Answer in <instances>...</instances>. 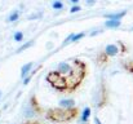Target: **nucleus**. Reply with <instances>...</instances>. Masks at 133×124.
Wrapping results in <instances>:
<instances>
[{
  "instance_id": "f257e3e1",
  "label": "nucleus",
  "mask_w": 133,
  "mask_h": 124,
  "mask_svg": "<svg viewBox=\"0 0 133 124\" xmlns=\"http://www.w3.org/2000/svg\"><path fill=\"white\" fill-rule=\"evenodd\" d=\"M59 74V73H58ZM67 87V93H74L88 75V65L82 60H72V69L69 74H59Z\"/></svg>"
},
{
  "instance_id": "f03ea898",
  "label": "nucleus",
  "mask_w": 133,
  "mask_h": 124,
  "mask_svg": "<svg viewBox=\"0 0 133 124\" xmlns=\"http://www.w3.org/2000/svg\"><path fill=\"white\" fill-rule=\"evenodd\" d=\"M80 115V109L78 106L71 107V109H62V107H52L48 109L45 111V118L52 122V123L57 124H63V123H71L75 119H78V116Z\"/></svg>"
},
{
  "instance_id": "7ed1b4c3",
  "label": "nucleus",
  "mask_w": 133,
  "mask_h": 124,
  "mask_svg": "<svg viewBox=\"0 0 133 124\" xmlns=\"http://www.w3.org/2000/svg\"><path fill=\"white\" fill-rule=\"evenodd\" d=\"M94 106L96 109H103L107 103H109V90H107V85L102 80L101 84L98 85V88L94 92Z\"/></svg>"
},
{
  "instance_id": "20e7f679",
  "label": "nucleus",
  "mask_w": 133,
  "mask_h": 124,
  "mask_svg": "<svg viewBox=\"0 0 133 124\" xmlns=\"http://www.w3.org/2000/svg\"><path fill=\"white\" fill-rule=\"evenodd\" d=\"M30 106H31V109H32V113L34 114H36V115H44L45 111L44 109L42 107V105L39 103V101H38V97L34 94V96H31V98H30Z\"/></svg>"
},
{
  "instance_id": "39448f33",
  "label": "nucleus",
  "mask_w": 133,
  "mask_h": 124,
  "mask_svg": "<svg viewBox=\"0 0 133 124\" xmlns=\"http://www.w3.org/2000/svg\"><path fill=\"white\" fill-rule=\"evenodd\" d=\"M71 69H72V61H61L57 65L56 71L62 74V75H66V74H69L71 71Z\"/></svg>"
},
{
  "instance_id": "423d86ee",
  "label": "nucleus",
  "mask_w": 133,
  "mask_h": 124,
  "mask_svg": "<svg viewBox=\"0 0 133 124\" xmlns=\"http://www.w3.org/2000/svg\"><path fill=\"white\" fill-rule=\"evenodd\" d=\"M125 16H127V10H122V12H115V13H107V14H105V17H106L107 19H112V21H122Z\"/></svg>"
},
{
  "instance_id": "0eeeda50",
  "label": "nucleus",
  "mask_w": 133,
  "mask_h": 124,
  "mask_svg": "<svg viewBox=\"0 0 133 124\" xmlns=\"http://www.w3.org/2000/svg\"><path fill=\"white\" fill-rule=\"evenodd\" d=\"M103 52H105L109 57H115V56L120 52V49H119L118 44H109V45L103 49Z\"/></svg>"
},
{
  "instance_id": "6e6552de",
  "label": "nucleus",
  "mask_w": 133,
  "mask_h": 124,
  "mask_svg": "<svg viewBox=\"0 0 133 124\" xmlns=\"http://www.w3.org/2000/svg\"><path fill=\"white\" fill-rule=\"evenodd\" d=\"M109 58H110V57L102 50V52H99V53L97 54V63H98L99 66H105V65H107Z\"/></svg>"
},
{
  "instance_id": "1a4fd4ad",
  "label": "nucleus",
  "mask_w": 133,
  "mask_h": 124,
  "mask_svg": "<svg viewBox=\"0 0 133 124\" xmlns=\"http://www.w3.org/2000/svg\"><path fill=\"white\" fill-rule=\"evenodd\" d=\"M32 66H34V63H32V62H27V63H25V65L22 66V69H21V76H22L23 79H25V78H27V76L30 75Z\"/></svg>"
},
{
  "instance_id": "9d476101",
  "label": "nucleus",
  "mask_w": 133,
  "mask_h": 124,
  "mask_svg": "<svg viewBox=\"0 0 133 124\" xmlns=\"http://www.w3.org/2000/svg\"><path fill=\"white\" fill-rule=\"evenodd\" d=\"M59 107L62 109H71V107H75V101L69 98V100H61L59 102Z\"/></svg>"
},
{
  "instance_id": "9b49d317",
  "label": "nucleus",
  "mask_w": 133,
  "mask_h": 124,
  "mask_svg": "<svg viewBox=\"0 0 133 124\" xmlns=\"http://www.w3.org/2000/svg\"><path fill=\"white\" fill-rule=\"evenodd\" d=\"M122 66H123V69L127 71V73H129V74H132L133 75V61H123L122 62Z\"/></svg>"
},
{
  "instance_id": "f8f14e48",
  "label": "nucleus",
  "mask_w": 133,
  "mask_h": 124,
  "mask_svg": "<svg viewBox=\"0 0 133 124\" xmlns=\"http://www.w3.org/2000/svg\"><path fill=\"white\" fill-rule=\"evenodd\" d=\"M120 25H122V21H112V19H109V21L105 22V26H106L107 29H116V27H119Z\"/></svg>"
},
{
  "instance_id": "ddd939ff",
  "label": "nucleus",
  "mask_w": 133,
  "mask_h": 124,
  "mask_svg": "<svg viewBox=\"0 0 133 124\" xmlns=\"http://www.w3.org/2000/svg\"><path fill=\"white\" fill-rule=\"evenodd\" d=\"M90 113H92V111H90V107H89V106H87V107L83 110V114H82V122H83V123H88Z\"/></svg>"
},
{
  "instance_id": "4468645a",
  "label": "nucleus",
  "mask_w": 133,
  "mask_h": 124,
  "mask_svg": "<svg viewBox=\"0 0 133 124\" xmlns=\"http://www.w3.org/2000/svg\"><path fill=\"white\" fill-rule=\"evenodd\" d=\"M18 18H19V12L18 10H13L9 14V17H8V22H16Z\"/></svg>"
},
{
  "instance_id": "2eb2a0df",
  "label": "nucleus",
  "mask_w": 133,
  "mask_h": 124,
  "mask_svg": "<svg viewBox=\"0 0 133 124\" xmlns=\"http://www.w3.org/2000/svg\"><path fill=\"white\" fill-rule=\"evenodd\" d=\"M85 36V32H79V34H74V36H72V39H71V43H76V41H79L80 39H83Z\"/></svg>"
},
{
  "instance_id": "dca6fc26",
  "label": "nucleus",
  "mask_w": 133,
  "mask_h": 124,
  "mask_svg": "<svg viewBox=\"0 0 133 124\" xmlns=\"http://www.w3.org/2000/svg\"><path fill=\"white\" fill-rule=\"evenodd\" d=\"M31 45H34V40H30V41H27L26 44H23L22 47H19V48L17 49V53H19V52H22V50H25V49H27V48H30Z\"/></svg>"
},
{
  "instance_id": "f3484780",
  "label": "nucleus",
  "mask_w": 133,
  "mask_h": 124,
  "mask_svg": "<svg viewBox=\"0 0 133 124\" xmlns=\"http://www.w3.org/2000/svg\"><path fill=\"white\" fill-rule=\"evenodd\" d=\"M52 6H53L54 10H61V9H63L65 4H63L62 1H54V3L52 4Z\"/></svg>"
},
{
  "instance_id": "a211bd4d",
  "label": "nucleus",
  "mask_w": 133,
  "mask_h": 124,
  "mask_svg": "<svg viewBox=\"0 0 133 124\" xmlns=\"http://www.w3.org/2000/svg\"><path fill=\"white\" fill-rule=\"evenodd\" d=\"M13 39H14V41H22L23 40V32L22 31H16L14 35H13Z\"/></svg>"
},
{
  "instance_id": "6ab92c4d",
  "label": "nucleus",
  "mask_w": 133,
  "mask_h": 124,
  "mask_svg": "<svg viewBox=\"0 0 133 124\" xmlns=\"http://www.w3.org/2000/svg\"><path fill=\"white\" fill-rule=\"evenodd\" d=\"M116 44H118V47H120V53H125L127 52V47L123 44V41H118Z\"/></svg>"
},
{
  "instance_id": "aec40b11",
  "label": "nucleus",
  "mask_w": 133,
  "mask_h": 124,
  "mask_svg": "<svg viewBox=\"0 0 133 124\" xmlns=\"http://www.w3.org/2000/svg\"><path fill=\"white\" fill-rule=\"evenodd\" d=\"M79 10H82V8H80L79 5H74V6L70 9V12H71V13H76V12H79Z\"/></svg>"
},
{
  "instance_id": "412c9836",
  "label": "nucleus",
  "mask_w": 133,
  "mask_h": 124,
  "mask_svg": "<svg viewBox=\"0 0 133 124\" xmlns=\"http://www.w3.org/2000/svg\"><path fill=\"white\" fill-rule=\"evenodd\" d=\"M22 124H42L40 122H38V120H27V122H25V123Z\"/></svg>"
},
{
  "instance_id": "4be33fe9",
  "label": "nucleus",
  "mask_w": 133,
  "mask_h": 124,
  "mask_svg": "<svg viewBox=\"0 0 133 124\" xmlns=\"http://www.w3.org/2000/svg\"><path fill=\"white\" fill-rule=\"evenodd\" d=\"M94 123L96 124H103L101 120H99V118H98V116H94Z\"/></svg>"
},
{
  "instance_id": "5701e85b",
  "label": "nucleus",
  "mask_w": 133,
  "mask_h": 124,
  "mask_svg": "<svg viewBox=\"0 0 133 124\" xmlns=\"http://www.w3.org/2000/svg\"><path fill=\"white\" fill-rule=\"evenodd\" d=\"M1 94H3V92H1V89H0V97H1Z\"/></svg>"
}]
</instances>
